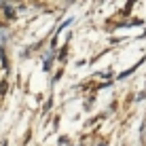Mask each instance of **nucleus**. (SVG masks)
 <instances>
[{"label": "nucleus", "instance_id": "f257e3e1", "mask_svg": "<svg viewBox=\"0 0 146 146\" xmlns=\"http://www.w3.org/2000/svg\"><path fill=\"white\" fill-rule=\"evenodd\" d=\"M7 91V83H0V93H4Z\"/></svg>", "mask_w": 146, "mask_h": 146}]
</instances>
